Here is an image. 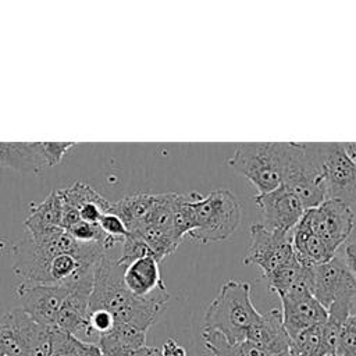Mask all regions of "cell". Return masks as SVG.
I'll return each instance as SVG.
<instances>
[{"instance_id":"6da1fadb","label":"cell","mask_w":356,"mask_h":356,"mask_svg":"<svg viewBox=\"0 0 356 356\" xmlns=\"http://www.w3.org/2000/svg\"><path fill=\"white\" fill-rule=\"evenodd\" d=\"M117 248L107 250L95 267L89 310H106L114 317L115 323L131 324L147 332L167 302L136 298L127 289L122 281L125 266L118 263L120 252L117 253Z\"/></svg>"},{"instance_id":"7a4b0ae2","label":"cell","mask_w":356,"mask_h":356,"mask_svg":"<svg viewBox=\"0 0 356 356\" xmlns=\"http://www.w3.org/2000/svg\"><path fill=\"white\" fill-rule=\"evenodd\" d=\"M260 316L252 302L250 284L228 280L206 309L202 330L216 331L229 343H236L246 339Z\"/></svg>"},{"instance_id":"3957f363","label":"cell","mask_w":356,"mask_h":356,"mask_svg":"<svg viewBox=\"0 0 356 356\" xmlns=\"http://www.w3.org/2000/svg\"><path fill=\"white\" fill-rule=\"evenodd\" d=\"M289 152L291 142H242L236 143L227 164L243 175L257 193H266L281 186Z\"/></svg>"},{"instance_id":"277c9868","label":"cell","mask_w":356,"mask_h":356,"mask_svg":"<svg viewBox=\"0 0 356 356\" xmlns=\"http://www.w3.org/2000/svg\"><path fill=\"white\" fill-rule=\"evenodd\" d=\"M193 229L188 234L200 243L228 239L239 227L242 206L228 189H213L200 195L191 204Z\"/></svg>"},{"instance_id":"5b68a950","label":"cell","mask_w":356,"mask_h":356,"mask_svg":"<svg viewBox=\"0 0 356 356\" xmlns=\"http://www.w3.org/2000/svg\"><path fill=\"white\" fill-rule=\"evenodd\" d=\"M325 197L346 204L356 203V163L343 143H314Z\"/></svg>"},{"instance_id":"8992f818","label":"cell","mask_w":356,"mask_h":356,"mask_svg":"<svg viewBox=\"0 0 356 356\" xmlns=\"http://www.w3.org/2000/svg\"><path fill=\"white\" fill-rule=\"evenodd\" d=\"M75 142H0V165L38 174L57 165Z\"/></svg>"},{"instance_id":"52a82bcc","label":"cell","mask_w":356,"mask_h":356,"mask_svg":"<svg viewBox=\"0 0 356 356\" xmlns=\"http://www.w3.org/2000/svg\"><path fill=\"white\" fill-rule=\"evenodd\" d=\"M249 231L252 239L243 256V264L257 266L261 270L263 278L277 268L296 260L292 245V231H268L260 222H253Z\"/></svg>"},{"instance_id":"ba28073f","label":"cell","mask_w":356,"mask_h":356,"mask_svg":"<svg viewBox=\"0 0 356 356\" xmlns=\"http://www.w3.org/2000/svg\"><path fill=\"white\" fill-rule=\"evenodd\" d=\"M309 286L313 296L328 309L335 300H353L356 298V278L346 266L343 257L309 267Z\"/></svg>"},{"instance_id":"9c48e42d","label":"cell","mask_w":356,"mask_h":356,"mask_svg":"<svg viewBox=\"0 0 356 356\" xmlns=\"http://www.w3.org/2000/svg\"><path fill=\"white\" fill-rule=\"evenodd\" d=\"M303 220L334 252H338L353 229L355 216L349 204L327 199L317 207L306 210Z\"/></svg>"},{"instance_id":"30bf717a","label":"cell","mask_w":356,"mask_h":356,"mask_svg":"<svg viewBox=\"0 0 356 356\" xmlns=\"http://www.w3.org/2000/svg\"><path fill=\"white\" fill-rule=\"evenodd\" d=\"M65 285L26 284L21 282L15 289V296L22 309L36 323L54 328L58 310L68 295Z\"/></svg>"},{"instance_id":"8fae6325","label":"cell","mask_w":356,"mask_h":356,"mask_svg":"<svg viewBox=\"0 0 356 356\" xmlns=\"http://www.w3.org/2000/svg\"><path fill=\"white\" fill-rule=\"evenodd\" d=\"M254 203L261 210V225L274 232H291L303 217L306 209L285 186L266 193H257Z\"/></svg>"},{"instance_id":"7c38bea8","label":"cell","mask_w":356,"mask_h":356,"mask_svg":"<svg viewBox=\"0 0 356 356\" xmlns=\"http://www.w3.org/2000/svg\"><path fill=\"white\" fill-rule=\"evenodd\" d=\"M282 323L291 338L327 320V309L313 296L309 286L300 285L280 296Z\"/></svg>"},{"instance_id":"4fadbf2b","label":"cell","mask_w":356,"mask_h":356,"mask_svg":"<svg viewBox=\"0 0 356 356\" xmlns=\"http://www.w3.org/2000/svg\"><path fill=\"white\" fill-rule=\"evenodd\" d=\"M1 323L10 328L24 355L50 356L51 328L36 323L19 307L7 312L3 316Z\"/></svg>"},{"instance_id":"5bb4252c","label":"cell","mask_w":356,"mask_h":356,"mask_svg":"<svg viewBox=\"0 0 356 356\" xmlns=\"http://www.w3.org/2000/svg\"><path fill=\"white\" fill-rule=\"evenodd\" d=\"M122 281L127 289L136 298H153L167 302L170 293L161 278L159 261L147 254L132 260L124 267Z\"/></svg>"},{"instance_id":"9a60e30c","label":"cell","mask_w":356,"mask_h":356,"mask_svg":"<svg viewBox=\"0 0 356 356\" xmlns=\"http://www.w3.org/2000/svg\"><path fill=\"white\" fill-rule=\"evenodd\" d=\"M92 285L93 284H78L74 286H68L70 291L58 310L54 328H58L85 341L88 331L89 296L92 292Z\"/></svg>"},{"instance_id":"2e32d148","label":"cell","mask_w":356,"mask_h":356,"mask_svg":"<svg viewBox=\"0 0 356 356\" xmlns=\"http://www.w3.org/2000/svg\"><path fill=\"white\" fill-rule=\"evenodd\" d=\"M246 341L277 356H289L291 337L288 335L280 309L261 313L259 321L248 331Z\"/></svg>"},{"instance_id":"e0dca14e","label":"cell","mask_w":356,"mask_h":356,"mask_svg":"<svg viewBox=\"0 0 356 356\" xmlns=\"http://www.w3.org/2000/svg\"><path fill=\"white\" fill-rule=\"evenodd\" d=\"M31 211L25 220V232L40 236L61 228L63 203L58 191L50 192L40 203H31Z\"/></svg>"},{"instance_id":"ac0fdd59","label":"cell","mask_w":356,"mask_h":356,"mask_svg":"<svg viewBox=\"0 0 356 356\" xmlns=\"http://www.w3.org/2000/svg\"><path fill=\"white\" fill-rule=\"evenodd\" d=\"M97 345L103 356H118L146 346V331L131 324L115 323L110 332L99 338Z\"/></svg>"},{"instance_id":"d6986e66","label":"cell","mask_w":356,"mask_h":356,"mask_svg":"<svg viewBox=\"0 0 356 356\" xmlns=\"http://www.w3.org/2000/svg\"><path fill=\"white\" fill-rule=\"evenodd\" d=\"M203 345L211 356H277L256 346L249 341L229 343L221 334L216 331L202 330Z\"/></svg>"},{"instance_id":"ffe728a7","label":"cell","mask_w":356,"mask_h":356,"mask_svg":"<svg viewBox=\"0 0 356 356\" xmlns=\"http://www.w3.org/2000/svg\"><path fill=\"white\" fill-rule=\"evenodd\" d=\"M156 197H157V193H146V192L134 193L117 202H113L111 211L115 213L129 229L146 217V214L153 207Z\"/></svg>"},{"instance_id":"44dd1931","label":"cell","mask_w":356,"mask_h":356,"mask_svg":"<svg viewBox=\"0 0 356 356\" xmlns=\"http://www.w3.org/2000/svg\"><path fill=\"white\" fill-rule=\"evenodd\" d=\"M50 356H103L97 343L79 339L58 328H51Z\"/></svg>"},{"instance_id":"7402d4cb","label":"cell","mask_w":356,"mask_h":356,"mask_svg":"<svg viewBox=\"0 0 356 356\" xmlns=\"http://www.w3.org/2000/svg\"><path fill=\"white\" fill-rule=\"evenodd\" d=\"M58 192L61 196L63 206L72 209L75 211H78L79 207L85 203H97L103 206L107 211H111V207H113V202L107 200L95 188H92L89 184L82 181H76L68 188L58 189Z\"/></svg>"},{"instance_id":"603a6c76","label":"cell","mask_w":356,"mask_h":356,"mask_svg":"<svg viewBox=\"0 0 356 356\" xmlns=\"http://www.w3.org/2000/svg\"><path fill=\"white\" fill-rule=\"evenodd\" d=\"M323 324L306 328L291 338L289 356H327L323 341Z\"/></svg>"},{"instance_id":"cb8c5ba5","label":"cell","mask_w":356,"mask_h":356,"mask_svg":"<svg viewBox=\"0 0 356 356\" xmlns=\"http://www.w3.org/2000/svg\"><path fill=\"white\" fill-rule=\"evenodd\" d=\"M335 356H356V314H350L343 323Z\"/></svg>"},{"instance_id":"d4e9b609","label":"cell","mask_w":356,"mask_h":356,"mask_svg":"<svg viewBox=\"0 0 356 356\" xmlns=\"http://www.w3.org/2000/svg\"><path fill=\"white\" fill-rule=\"evenodd\" d=\"M99 227L102 228V231L111 238H118V239H124L128 235V228L124 224V221L113 211L104 213L102 214L100 220H99Z\"/></svg>"},{"instance_id":"484cf974","label":"cell","mask_w":356,"mask_h":356,"mask_svg":"<svg viewBox=\"0 0 356 356\" xmlns=\"http://www.w3.org/2000/svg\"><path fill=\"white\" fill-rule=\"evenodd\" d=\"M22 353L10 328L0 321V356H10Z\"/></svg>"},{"instance_id":"4316f807","label":"cell","mask_w":356,"mask_h":356,"mask_svg":"<svg viewBox=\"0 0 356 356\" xmlns=\"http://www.w3.org/2000/svg\"><path fill=\"white\" fill-rule=\"evenodd\" d=\"M160 355L161 356H188L186 353V349L184 346H181L175 339L172 338H168L161 349H160Z\"/></svg>"},{"instance_id":"83f0119b","label":"cell","mask_w":356,"mask_h":356,"mask_svg":"<svg viewBox=\"0 0 356 356\" xmlns=\"http://www.w3.org/2000/svg\"><path fill=\"white\" fill-rule=\"evenodd\" d=\"M343 260L356 278V241L349 242L343 249Z\"/></svg>"},{"instance_id":"f1b7e54d","label":"cell","mask_w":356,"mask_h":356,"mask_svg":"<svg viewBox=\"0 0 356 356\" xmlns=\"http://www.w3.org/2000/svg\"><path fill=\"white\" fill-rule=\"evenodd\" d=\"M118 356H161L160 355V349L154 348V346H142L139 349L118 355Z\"/></svg>"},{"instance_id":"f546056e","label":"cell","mask_w":356,"mask_h":356,"mask_svg":"<svg viewBox=\"0 0 356 356\" xmlns=\"http://www.w3.org/2000/svg\"><path fill=\"white\" fill-rule=\"evenodd\" d=\"M343 147L346 150V153L353 159V161L356 163V142H343Z\"/></svg>"}]
</instances>
